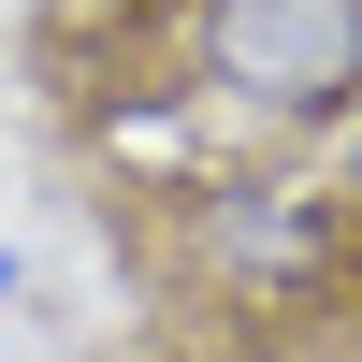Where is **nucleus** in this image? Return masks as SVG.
<instances>
[{
	"label": "nucleus",
	"mask_w": 362,
	"mask_h": 362,
	"mask_svg": "<svg viewBox=\"0 0 362 362\" xmlns=\"http://www.w3.org/2000/svg\"><path fill=\"white\" fill-rule=\"evenodd\" d=\"M160 73L218 116L232 145H319L362 116V0H160Z\"/></svg>",
	"instance_id": "obj_1"
},
{
	"label": "nucleus",
	"mask_w": 362,
	"mask_h": 362,
	"mask_svg": "<svg viewBox=\"0 0 362 362\" xmlns=\"http://www.w3.org/2000/svg\"><path fill=\"white\" fill-rule=\"evenodd\" d=\"M174 247L232 319H305L362 276V218H348L334 160H290V145H247V160L189 174L174 189Z\"/></svg>",
	"instance_id": "obj_2"
},
{
	"label": "nucleus",
	"mask_w": 362,
	"mask_h": 362,
	"mask_svg": "<svg viewBox=\"0 0 362 362\" xmlns=\"http://www.w3.org/2000/svg\"><path fill=\"white\" fill-rule=\"evenodd\" d=\"M334 189H348V218H362V116L334 131Z\"/></svg>",
	"instance_id": "obj_3"
},
{
	"label": "nucleus",
	"mask_w": 362,
	"mask_h": 362,
	"mask_svg": "<svg viewBox=\"0 0 362 362\" xmlns=\"http://www.w3.org/2000/svg\"><path fill=\"white\" fill-rule=\"evenodd\" d=\"M0 305H15V247H0Z\"/></svg>",
	"instance_id": "obj_4"
}]
</instances>
